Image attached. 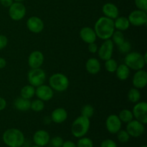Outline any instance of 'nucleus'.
Here are the masks:
<instances>
[{
  "label": "nucleus",
  "mask_w": 147,
  "mask_h": 147,
  "mask_svg": "<svg viewBox=\"0 0 147 147\" xmlns=\"http://www.w3.org/2000/svg\"><path fill=\"white\" fill-rule=\"evenodd\" d=\"M94 31L98 38L103 40H109L115 31L113 20L106 17H100L95 23Z\"/></svg>",
  "instance_id": "obj_1"
},
{
  "label": "nucleus",
  "mask_w": 147,
  "mask_h": 147,
  "mask_svg": "<svg viewBox=\"0 0 147 147\" xmlns=\"http://www.w3.org/2000/svg\"><path fill=\"white\" fill-rule=\"evenodd\" d=\"M3 142L9 147H20L24 144V136L20 129H9L4 131L2 136Z\"/></svg>",
  "instance_id": "obj_2"
},
{
  "label": "nucleus",
  "mask_w": 147,
  "mask_h": 147,
  "mask_svg": "<svg viewBox=\"0 0 147 147\" xmlns=\"http://www.w3.org/2000/svg\"><path fill=\"white\" fill-rule=\"evenodd\" d=\"M90 119L80 116L75 119L72 123L71 133L76 138L85 136L90 129Z\"/></svg>",
  "instance_id": "obj_3"
},
{
  "label": "nucleus",
  "mask_w": 147,
  "mask_h": 147,
  "mask_svg": "<svg viewBox=\"0 0 147 147\" xmlns=\"http://www.w3.org/2000/svg\"><path fill=\"white\" fill-rule=\"evenodd\" d=\"M69 79L65 75L60 73H55L49 79V85L53 90L64 92L69 87Z\"/></svg>",
  "instance_id": "obj_4"
},
{
  "label": "nucleus",
  "mask_w": 147,
  "mask_h": 147,
  "mask_svg": "<svg viewBox=\"0 0 147 147\" xmlns=\"http://www.w3.org/2000/svg\"><path fill=\"white\" fill-rule=\"evenodd\" d=\"M124 64H126L129 69L136 71L143 69L146 63L144 60L143 55L137 52H130L127 53L125 57Z\"/></svg>",
  "instance_id": "obj_5"
},
{
  "label": "nucleus",
  "mask_w": 147,
  "mask_h": 147,
  "mask_svg": "<svg viewBox=\"0 0 147 147\" xmlns=\"http://www.w3.org/2000/svg\"><path fill=\"white\" fill-rule=\"evenodd\" d=\"M27 78L30 85L37 88L44 84L46 80V73L40 67L33 68L29 71Z\"/></svg>",
  "instance_id": "obj_6"
},
{
  "label": "nucleus",
  "mask_w": 147,
  "mask_h": 147,
  "mask_svg": "<svg viewBox=\"0 0 147 147\" xmlns=\"http://www.w3.org/2000/svg\"><path fill=\"white\" fill-rule=\"evenodd\" d=\"M27 9L22 2L14 1L13 4L9 7V15L14 21H20L22 20L26 15Z\"/></svg>",
  "instance_id": "obj_7"
},
{
  "label": "nucleus",
  "mask_w": 147,
  "mask_h": 147,
  "mask_svg": "<svg viewBox=\"0 0 147 147\" xmlns=\"http://www.w3.org/2000/svg\"><path fill=\"white\" fill-rule=\"evenodd\" d=\"M134 118L143 124L147 123V103L145 101H139L135 103L133 110Z\"/></svg>",
  "instance_id": "obj_8"
},
{
  "label": "nucleus",
  "mask_w": 147,
  "mask_h": 147,
  "mask_svg": "<svg viewBox=\"0 0 147 147\" xmlns=\"http://www.w3.org/2000/svg\"><path fill=\"white\" fill-rule=\"evenodd\" d=\"M128 20L130 24L136 27L145 25L147 23V13L140 9L134 10L129 14Z\"/></svg>",
  "instance_id": "obj_9"
},
{
  "label": "nucleus",
  "mask_w": 147,
  "mask_h": 147,
  "mask_svg": "<svg viewBox=\"0 0 147 147\" xmlns=\"http://www.w3.org/2000/svg\"><path fill=\"white\" fill-rule=\"evenodd\" d=\"M98 54L100 59L103 61L111 58L113 53V42L111 39L104 40L103 44L98 50Z\"/></svg>",
  "instance_id": "obj_10"
},
{
  "label": "nucleus",
  "mask_w": 147,
  "mask_h": 147,
  "mask_svg": "<svg viewBox=\"0 0 147 147\" xmlns=\"http://www.w3.org/2000/svg\"><path fill=\"white\" fill-rule=\"evenodd\" d=\"M126 131L128 132L130 136L134 138L139 137L144 132V124H143L137 120H132L129 123H127Z\"/></svg>",
  "instance_id": "obj_11"
},
{
  "label": "nucleus",
  "mask_w": 147,
  "mask_h": 147,
  "mask_svg": "<svg viewBox=\"0 0 147 147\" xmlns=\"http://www.w3.org/2000/svg\"><path fill=\"white\" fill-rule=\"evenodd\" d=\"M122 126V122L121 121L118 115L111 114L108 116L106 121V126L108 131L111 134L117 133L119 131L121 130Z\"/></svg>",
  "instance_id": "obj_12"
},
{
  "label": "nucleus",
  "mask_w": 147,
  "mask_h": 147,
  "mask_svg": "<svg viewBox=\"0 0 147 147\" xmlns=\"http://www.w3.org/2000/svg\"><path fill=\"white\" fill-rule=\"evenodd\" d=\"M27 27L31 32L34 34H38L42 32L44 30L45 24L42 20L38 17L32 16L27 20Z\"/></svg>",
  "instance_id": "obj_13"
},
{
  "label": "nucleus",
  "mask_w": 147,
  "mask_h": 147,
  "mask_svg": "<svg viewBox=\"0 0 147 147\" xmlns=\"http://www.w3.org/2000/svg\"><path fill=\"white\" fill-rule=\"evenodd\" d=\"M35 95L37 98L42 101H48L53 98L54 96V90L47 85H41L35 89Z\"/></svg>",
  "instance_id": "obj_14"
},
{
  "label": "nucleus",
  "mask_w": 147,
  "mask_h": 147,
  "mask_svg": "<svg viewBox=\"0 0 147 147\" xmlns=\"http://www.w3.org/2000/svg\"><path fill=\"white\" fill-rule=\"evenodd\" d=\"M132 84L134 88L137 89H142L145 88L147 85V73L146 70H136L132 79Z\"/></svg>",
  "instance_id": "obj_15"
},
{
  "label": "nucleus",
  "mask_w": 147,
  "mask_h": 147,
  "mask_svg": "<svg viewBox=\"0 0 147 147\" xmlns=\"http://www.w3.org/2000/svg\"><path fill=\"white\" fill-rule=\"evenodd\" d=\"M45 57L42 52L34 50L32 52L28 57V65L31 69L39 68L44 63Z\"/></svg>",
  "instance_id": "obj_16"
},
{
  "label": "nucleus",
  "mask_w": 147,
  "mask_h": 147,
  "mask_svg": "<svg viewBox=\"0 0 147 147\" xmlns=\"http://www.w3.org/2000/svg\"><path fill=\"white\" fill-rule=\"evenodd\" d=\"M50 136L48 132L45 130H38L33 136V142L35 145L45 146L50 143Z\"/></svg>",
  "instance_id": "obj_17"
},
{
  "label": "nucleus",
  "mask_w": 147,
  "mask_h": 147,
  "mask_svg": "<svg viewBox=\"0 0 147 147\" xmlns=\"http://www.w3.org/2000/svg\"><path fill=\"white\" fill-rule=\"evenodd\" d=\"M80 37L83 42L87 44L95 42L97 38L94 29L90 27H84L80 30Z\"/></svg>",
  "instance_id": "obj_18"
},
{
  "label": "nucleus",
  "mask_w": 147,
  "mask_h": 147,
  "mask_svg": "<svg viewBox=\"0 0 147 147\" xmlns=\"http://www.w3.org/2000/svg\"><path fill=\"white\" fill-rule=\"evenodd\" d=\"M102 11H103L104 17L110 18L111 20H115L117 18L119 15V8L116 4L113 3H106L103 4L102 7Z\"/></svg>",
  "instance_id": "obj_19"
},
{
  "label": "nucleus",
  "mask_w": 147,
  "mask_h": 147,
  "mask_svg": "<svg viewBox=\"0 0 147 147\" xmlns=\"http://www.w3.org/2000/svg\"><path fill=\"white\" fill-rule=\"evenodd\" d=\"M67 119V112L63 108H57L51 113L52 121L55 123H62L65 121Z\"/></svg>",
  "instance_id": "obj_20"
},
{
  "label": "nucleus",
  "mask_w": 147,
  "mask_h": 147,
  "mask_svg": "<svg viewBox=\"0 0 147 147\" xmlns=\"http://www.w3.org/2000/svg\"><path fill=\"white\" fill-rule=\"evenodd\" d=\"M100 63L98 59L95 57H91L87 60L86 63V70L88 73L91 75H96L100 70Z\"/></svg>",
  "instance_id": "obj_21"
},
{
  "label": "nucleus",
  "mask_w": 147,
  "mask_h": 147,
  "mask_svg": "<svg viewBox=\"0 0 147 147\" xmlns=\"http://www.w3.org/2000/svg\"><path fill=\"white\" fill-rule=\"evenodd\" d=\"M31 101L30 99H26L21 97L17 98L14 101V107L20 111H26L30 109Z\"/></svg>",
  "instance_id": "obj_22"
},
{
  "label": "nucleus",
  "mask_w": 147,
  "mask_h": 147,
  "mask_svg": "<svg viewBox=\"0 0 147 147\" xmlns=\"http://www.w3.org/2000/svg\"><path fill=\"white\" fill-rule=\"evenodd\" d=\"M116 77L120 80H126L130 76V69L126 64H121L118 65L116 70Z\"/></svg>",
  "instance_id": "obj_23"
},
{
  "label": "nucleus",
  "mask_w": 147,
  "mask_h": 147,
  "mask_svg": "<svg viewBox=\"0 0 147 147\" xmlns=\"http://www.w3.org/2000/svg\"><path fill=\"white\" fill-rule=\"evenodd\" d=\"M114 27L115 29L119 31H125L127 30L130 27V22H129L128 17H118L115 19Z\"/></svg>",
  "instance_id": "obj_24"
},
{
  "label": "nucleus",
  "mask_w": 147,
  "mask_h": 147,
  "mask_svg": "<svg viewBox=\"0 0 147 147\" xmlns=\"http://www.w3.org/2000/svg\"><path fill=\"white\" fill-rule=\"evenodd\" d=\"M21 97L26 99H31L35 95V87L31 85H26L20 90Z\"/></svg>",
  "instance_id": "obj_25"
},
{
  "label": "nucleus",
  "mask_w": 147,
  "mask_h": 147,
  "mask_svg": "<svg viewBox=\"0 0 147 147\" xmlns=\"http://www.w3.org/2000/svg\"><path fill=\"white\" fill-rule=\"evenodd\" d=\"M127 97L129 101L131 103H136L139 102L141 99V93L139 91V89L136 88L130 89L128 92Z\"/></svg>",
  "instance_id": "obj_26"
},
{
  "label": "nucleus",
  "mask_w": 147,
  "mask_h": 147,
  "mask_svg": "<svg viewBox=\"0 0 147 147\" xmlns=\"http://www.w3.org/2000/svg\"><path fill=\"white\" fill-rule=\"evenodd\" d=\"M118 116L120 119L121 121L126 123L134 119L133 113H132L131 111L129 110V109H123L122 111H121Z\"/></svg>",
  "instance_id": "obj_27"
},
{
  "label": "nucleus",
  "mask_w": 147,
  "mask_h": 147,
  "mask_svg": "<svg viewBox=\"0 0 147 147\" xmlns=\"http://www.w3.org/2000/svg\"><path fill=\"white\" fill-rule=\"evenodd\" d=\"M104 65H105V68H106V70H107L109 73H113L116 72L119 65H118L117 61L111 57V58L109 59V60L105 61Z\"/></svg>",
  "instance_id": "obj_28"
},
{
  "label": "nucleus",
  "mask_w": 147,
  "mask_h": 147,
  "mask_svg": "<svg viewBox=\"0 0 147 147\" xmlns=\"http://www.w3.org/2000/svg\"><path fill=\"white\" fill-rule=\"evenodd\" d=\"M111 38V40L113 41V44L116 45L117 46L120 45L121 43H123L125 41L124 34L122 32V31H119V30L114 31Z\"/></svg>",
  "instance_id": "obj_29"
},
{
  "label": "nucleus",
  "mask_w": 147,
  "mask_h": 147,
  "mask_svg": "<svg viewBox=\"0 0 147 147\" xmlns=\"http://www.w3.org/2000/svg\"><path fill=\"white\" fill-rule=\"evenodd\" d=\"M45 109V103L40 99H36L33 101H31L30 105V109L34 112H40L44 110Z\"/></svg>",
  "instance_id": "obj_30"
},
{
  "label": "nucleus",
  "mask_w": 147,
  "mask_h": 147,
  "mask_svg": "<svg viewBox=\"0 0 147 147\" xmlns=\"http://www.w3.org/2000/svg\"><path fill=\"white\" fill-rule=\"evenodd\" d=\"M94 108L90 104L85 105V106H83L81 109V116H85L86 118H91L92 116L94 114Z\"/></svg>",
  "instance_id": "obj_31"
},
{
  "label": "nucleus",
  "mask_w": 147,
  "mask_h": 147,
  "mask_svg": "<svg viewBox=\"0 0 147 147\" xmlns=\"http://www.w3.org/2000/svg\"><path fill=\"white\" fill-rule=\"evenodd\" d=\"M77 142V147H93V142L90 138L83 137L79 138Z\"/></svg>",
  "instance_id": "obj_32"
},
{
  "label": "nucleus",
  "mask_w": 147,
  "mask_h": 147,
  "mask_svg": "<svg viewBox=\"0 0 147 147\" xmlns=\"http://www.w3.org/2000/svg\"><path fill=\"white\" fill-rule=\"evenodd\" d=\"M117 139L121 143H126L130 139V136L126 130H120L117 132Z\"/></svg>",
  "instance_id": "obj_33"
},
{
  "label": "nucleus",
  "mask_w": 147,
  "mask_h": 147,
  "mask_svg": "<svg viewBox=\"0 0 147 147\" xmlns=\"http://www.w3.org/2000/svg\"><path fill=\"white\" fill-rule=\"evenodd\" d=\"M119 47V51L123 54H127V53H130L131 50V45L129 42L126 41L125 40L123 43L118 46Z\"/></svg>",
  "instance_id": "obj_34"
},
{
  "label": "nucleus",
  "mask_w": 147,
  "mask_h": 147,
  "mask_svg": "<svg viewBox=\"0 0 147 147\" xmlns=\"http://www.w3.org/2000/svg\"><path fill=\"white\" fill-rule=\"evenodd\" d=\"M52 147H62L63 144V139L60 136H55L50 140Z\"/></svg>",
  "instance_id": "obj_35"
},
{
  "label": "nucleus",
  "mask_w": 147,
  "mask_h": 147,
  "mask_svg": "<svg viewBox=\"0 0 147 147\" xmlns=\"http://www.w3.org/2000/svg\"><path fill=\"white\" fill-rule=\"evenodd\" d=\"M134 3L138 9L147 11V0H134Z\"/></svg>",
  "instance_id": "obj_36"
},
{
  "label": "nucleus",
  "mask_w": 147,
  "mask_h": 147,
  "mask_svg": "<svg viewBox=\"0 0 147 147\" xmlns=\"http://www.w3.org/2000/svg\"><path fill=\"white\" fill-rule=\"evenodd\" d=\"M100 147H117V144L111 139H106L101 142Z\"/></svg>",
  "instance_id": "obj_37"
},
{
  "label": "nucleus",
  "mask_w": 147,
  "mask_h": 147,
  "mask_svg": "<svg viewBox=\"0 0 147 147\" xmlns=\"http://www.w3.org/2000/svg\"><path fill=\"white\" fill-rule=\"evenodd\" d=\"M8 44V39L5 35L0 34V50L5 48Z\"/></svg>",
  "instance_id": "obj_38"
},
{
  "label": "nucleus",
  "mask_w": 147,
  "mask_h": 147,
  "mask_svg": "<svg viewBox=\"0 0 147 147\" xmlns=\"http://www.w3.org/2000/svg\"><path fill=\"white\" fill-rule=\"evenodd\" d=\"M88 50L90 52V53H93V54H95L98 52V47L97 44L96 42H92L88 44Z\"/></svg>",
  "instance_id": "obj_39"
},
{
  "label": "nucleus",
  "mask_w": 147,
  "mask_h": 147,
  "mask_svg": "<svg viewBox=\"0 0 147 147\" xmlns=\"http://www.w3.org/2000/svg\"><path fill=\"white\" fill-rule=\"evenodd\" d=\"M14 2V0H0V3L4 7H9Z\"/></svg>",
  "instance_id": "obj_40"
},
{
  "label": "nucleus",
  "mask_w": 147,
  "mask_h": 147,
  "mask_svg": "<svg viewBox=\"0 0 147 147\" xmlns=\"http://www.w3.org/2000/svg\"><path fill=\"white\" fill-rule=\"evenodd\" d=\"M7 107V101L4 98L0 97V111L4 110Z\"/></svg>",
  "instance_id": "obj_41"
},
{
  "label": "nucleus",
  "mask_w": 147,
  "mask_h": 147,
  "mask_svg": "<svg viewBox=\"0 0 147 147\" xmlns=\"http://www.w3.org/2000/svg\"><path fill=\"white\" fill-rule=\"evenodd\" d=\"M62 147H77V145L71 141H66V142H63Z\"/></svg>",
  "instance_id": "obj_42"
},
{
  "label": "nucleus",
  "mask_w": 147,
  "mask_h": 147,
  "mask_svg": "<svg viewBox=\"0 0 147 147\" xmlns=\"http://www.w3.org/2000/svg\"><path fill=\"white\" fill-rule=\"evenodd\" d=\"M7 65V61L3 57H0V69H3Z\"/></svg>",
  "instance_id": "obj_43"
},
{
  "label": "nucleus",
  "mask_w": 147,
  "mask_h": 147,
  "mask_svg": "<svg viewBox=\"0 0 147 147\" xmlns=\"http://www.w3.org/2000/svg\"><path fill=\"white\" fill-rule=\"evenodd\" d=\"M143 57H144V60L145 63H147V53H144V55H143Z\"/></svg>",
  "instance_id": "obj_44"
},
{
  "label": "nucleus",
  "mask_w": 147,
  "mask_h": 147,
  "mask_svg": "<svg viewBox=\"0 0 147 147\" xmlns=\"http://www.w3.org/2000/svg\"><path fill=\"white\" fill-rule=\"evenodd\" d=\"M23 1H24V0H14V1H16V2H22Z\"/></svg>",
  "instance_id": "obj_45"
},
{
  "label": "nucleus",
  "mask_w": 147,
  "mask_h": 147,
  "mask_svg": "<svg viewBox=\"0 0 147 147\" xmlns=\"http://www.w3.org/2000/svg\"><path fill=\"white\" fill-rule=\"evenodd\" d=\"M32 147H42V146H37V145H34V146H32Z\"/></svg>",
  "instance_id": "obj_46"
},
{
  "label": "nucleus",
  "mask_w": 147,
  "mask_h": 147,
  "mask_svg": "<svg viewBox=\"0 0 147 147\" xmlns=\"http://www.w3.org/2000/svg\"><path fill=\"white\" fill-rule=\"evenodd\" d=\"M141 147H147V146H145V145H144V146H142Z\"/></svg>",
  "instance_id": "obj_47"
},
{
  "label": "nucleus",
  "mask_w": 147,
  "mask_h": 147,
  "mask_svg": "<svg viewBox=\"0 0 147 147\" xmlns=\"http://www.w3.org/2000/svg\"><path fill=\"white\" fill-rule=\"evenodd\" d=\"M20 147H23V146H20Z\"/></svg>",
  "instance_id": "obj_48"
}]
</instances>
